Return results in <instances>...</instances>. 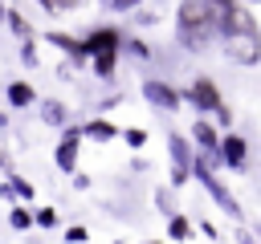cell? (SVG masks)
Wrapping results in <instances>:
<instances>
[{"label":"cell","instance_id":"6da1fadb","mask_svg":"<svg viewBox=\"0 0 261 244\" xmlns=\"http://www.w3.org/2000/svg\"><path fill=\"white\" fill-rule=\"evenodd\" d=\"M175 41L188 53H204L212 41H220L208 0H179L175 4Z\"/></svg>","mask_w":261,"mask_h":244},{"label":"cell","instance_id":"7a4b0ae2","mask_svg":"<svg viewBox=\"0 0 261 244\" xmlns=\"http://www.w3.org/2000/svg\"><path fill=\"white\" fill-rule=\"evenodd\" d=\"M212 163H220L212 150H196V179H200V187L212 195V203L224 211V216H232V220H241L245 211H241V203H237V195L216 179V171H212Z\"/></svg>","mask_w":261,"mask_h":244},{"label":"cell","instance_id":"3957f363","mask_svg":"<svg viewBox=\"0 0 261 244\" xmlns=\"http://www.w3.org/2000/svg\"><path fill=\"white\" fill-rule=\"evenodd\" d=\"M167 155H171V183H175V187L192 183V179H196V142H192L188 134L171 130V134H167Z\"/></svg>","mask_w":261,"mask_h":244},{"label":"cell","instance_id":"277c9868","mask_svg":"<svg viewBox=\"0 0 261 244\" xmlns=\"http://www.w3.org/2000/svg\"><path fill=\"white\" fill-rule=\"evenodd\" d=\"M220 49L228 53V61H237V65H257L261 61V28H241V33H232V37H220Z\"/></svg>","mask_w":261,"mask_h":244},{"label":"cell","instance_id":"5b68a950","mask_svg":"<svg viewBox=\"0 0 261 244\" xmlns=\"http://www.w3.org/2000/svg\"><path fill=\"white\" fill-rule=\"evenodd\" d=\"M184 102H188L192 110H200V114H216V110L224 106L220 85H216L208 73H200V77H192V81L184 85Z\"/></svg>","mask_w":261,"mask_h":244},{"label":"cell","instance_id":"8992f818","mask_svg":"<svg viewBox=\"0 0 261 244\" xmlns=\"http://www.w3.org/2000/svg\"><path fill=\"white\" fill-rule=\"evenodd\" d=\"M122 45H126V33H122V28L98 24V28H90V33L82 37V57L90 61L94 53H110V49H122Z\"/></svg>","mask_w":261,"mask_h":244},{"label":"cell","instance_id":"52a82bcc","mask_svg":"<svg viewBox=\"0 0 261 244\" xmlns=\"http://www.w3.org/2000/svg\"><path fill=\"white\" fill-rule=\"evenodd\" d=\"M82 126H65L61 130V138H57V146H53V163H57V171H65V175H73L77 171V155H82Z\"/></svg>","mask_w":261,"mask_h":244},{"label":"cell","instance_id":"ba28073f","mask_svg":"<svg viewBox=\"0 0 261 244\" xmlns=\"http://www.w3.org/2000/svg\"><path fill=\"white\" fill-rule=\"evenodd\" d=\"M220 167L232 171V175L249 171V142H245V134H232V130L220 134Z\"/></svg>","mask_w":261,"mask_h":244},{"label":"cell","instance_id":"9c48e42d","mask_svg":"<svg viewBox=\"0 0 261 244\" xmlns=\"http://www.w3.org/2000/svg\"><path fill=\"white\" fill-rule=\"evenodd\" d=\"M143 98H147L151 106H159V110H179V106H188V102H184V89L171 85V81H163V77H147V81H143Z\"/></svg>","mask_w":261,"mask_h":244},{"label":"cell","instance_id":"30bf717a","mask_svg":"<svg viewBox=\"0 0 261 244\" xmlns=\"http://www.w3.org/2000/svg\"><path fill=\"white\" fill-rule=\"evenodd\" d=\"M220 122H212V114H200L196 122H192V142H196V150H212L216 159H220Z\"/></svg>","mask_w":261,"mask_h":244},{"label":"cell","instance_id":"8fae6325","mask_svg":"<svg viewBox=\"0 0 261 244\" xmlns=\"http://www.w3.org/2000/svg\"><path fill=\"white\" fill-rule=\"evenodd\" d=\"M45 41H49L53 49H61L73 65H86V57H82V37H69V33H61V28H49Z\"/></svg>","mask_w":261,"mask_h":244},{"label":"cell","instance_id":"7c38bea8","mask_svg":"<svg viewBox=\"0 0 261 244\" xmlns=\"http://www.w3.org/2000/svg\"><path fill=\"white\" fill-rule=\"evenodd\" d=\"M82 134L90 142H114V138H122V126H114L110 118H90V122H82Z\"/></svg>","mask_w":261,"mask_h":244},{"label":"cell","instance_id":"4fadbf2b","mask_svg":"<svg viewBox=\"0 0 261 244\" xmlns=\"http://www.w3.org/2000/svg\"><path fill=\"white\" fill-rule=\"evenodd\" d=\"M4 98H8V106H12V110H29V106L37 102V89H33L29 81H8Z\"/></svg>","mask_w":261,"mask_h":244},{"label":"cell","instance_id":"5bb4252c","mask_svg":"<svg viewBox=\"0 0 261 244\" xmlns=\"http://www.w3.org/2000/svg\"><path fill=\"white\" fill-rule=\"evenodd\" d=\"M4 24L12 28V37H16V41H29V37H33V24H29V16H24L16 4H8V8H4Z\"/></svg>","mask_w":261,"mask_h":244},{"label":"cell","instance_id":"9a60e30c","mask_svg":"<svg viewBox=\"0 0 261 244\" xmlns=\"http://www.w3.org/2000/svg\"><path fill=\"white\" fill-rule=\"evenodd\" d=\"M118 53H122V49H110V53H94V57H90V65H94V77L110 81V77H114V69H118Z\"/></svg>","mask_w":261,"mask_h":244},{"label":"cell","instance_id":"2e32d148","mask_svg":"<svg viewBox=\"0 0 261 244\" xmlns=\"http://www.w3.org/2000/svg\"><path fill=\"white\" fill-rule=\"evenodd\" d=\"M167 236H171V240H179V244H184V240H192V236H196V232H192V220H188V216H179V211H171V216H167Z\"/></svg>","mask_w":261,"mask_h":244},{"label":"cell","instance_id":"e0dca14e","mask_svg":"<svg viewBox=\"0 0 261 244\" xmlns=\"http://www.w3.org/2000/svg\"><path fill=\"white\" fill-rule=\"evenodd\" d=\"M8 224H12V232H29V228H37V216H33L29 207H20V203H16V207L8 211Z\"/></svg>","mask_w":261,"mask_h":244},{"label":"cell","instance_id":"ac0fdd59","mask_svg":"<svg viewBox=\"0 0 261 244\" xmlns=\"http://www.w3.org/2000/svg\"><path fill=\"white\" fill-rule=\"evenodd\" d=\"M41 122H45V126H61V122H65V106L53 102V98L41 102Z\"/></svg>","mask_w":261,"mask_h":244},{"label":"cell","instance_id":"d6986e66","mask_svg":"<svg viewBox=\"0 0 261 244\" xmlns=\"http://www.w3.org/2000/svg\"><path fill=\"white\" fill-rule=\"evenodd\" d=\"M122 142H126L130 150H143V146H147V130H143V126H126V130H122Z\"/></svg>","mask_w":261,"mask_h":244},{"label":"cell","instance_id":"ffe728a7","mask_svg":"<svg viewBox=\"0 0 261 244\" xmlns=\"http://www.w3.org/2000/svg\"><path fill=\"white\" fill-rule=\"evenodd\" d=\"M37 4H41V8L49 12V16H61V12H69V8H77L82 0H37Z\"/></svg>","mask_w":261,"mask_h":244},{"label":"cell","instance_id":"44dd1931","mask_svg":"<svg viewBox=\"0 0 261 244\" xmlns=\"http://www.w3.org/2000/svg\"><path fill=\"white\" fill-rule=\"evenodd\" d=\"M33 216H37V228H57V220H61L57 207H37Z\"/></svg>","mask_w":261,"mask_h":244},{"label":"cell","instance_id":"7402d4cb","mask_svg":"<svg viewBox=\"0 0 261 244\" xmlns=\"http://www.w3.org/2000/svg\"><path fill=\"white\" fill-rule=\"evenodd\" d=\"M86 240H90L86 224H69V228H65V244H86Z\"/></svg>","mask_w":261,"mask_h":244},{"label":"cell","instance_id":"603a6c76","mask_svg":"<svg viewBox=\"0 0 261 244\" xmlns=\"http://www.w3.org/2000/svg\"><path fill=\"white\" fill-rule=\"evenodd\" d=\"M12 195H20V199H33V183H29V179H20V175H12Z\"/></svg>","mask_w":261,"mask_h":244},{"label":"cell","instance_id":"cb8c5ba5","mask_svg":"<svg viewBox=\"0 0 261 244\" xmlns=\"http://www.w3.org/2000/svg\"><path fill=\"white\" fill-rule=\"evenodd\" d=\"M102 4H106L110 12H135V8L143 4V0H102Z\"/></svg>","mask_w":261,"mask_h":244},{"label":"cell","instance_id":"d4e9b609","mask_svg":"<svg viewBox=\"0 0 261 244\" xmlns=\"http://www.w3.org/2000/svg\"><path fill=\"white\" fill-rule=\"evenodd\" d=\"M126 45H130V53H135L139 61H147V57H151V45H147V41H139V37H130Z\"/></svg>","mask_w":261,"mask_h":244},{"label":"cell","instance_id":"484cf974","mask_svg":"<svg viewBox=\"0 0 261 244\" xmlns=\"http://www.w3.org/2000/svg\"><path fill=\"white\" fill-rule=\"evenodd\" d=\"M20 57H24L29 65L37 61V45H33V37H29V41H20Z\"/></svg>","mask_w":261,"mask_h":244},{"label":"cell","instance_id":"4316f807","mask_svg":"<svg viewBox=\"0 0 261 244\" xmlns=\"http://www.w3.org/2000/svg\"><path fill=\"white\" fill-rule=\"evenodd\" d=\"M200 232H204L208 240H216V236H220V228H216V224H200Z\"/></svg>","mask_w":261,"mask_h":244},{"label":"cell","instance_id":"83f0119b","mask_svg":"<svg viewBox=\"0 0 261 244\" xmlns=\"http://www.w3.org/2000/svg\"><path fill=\"white\" fill-rule=\"evenodd\" d=\"M237 244H253V236H249V232L241 228V232H237Z\"/></svg>","mask_w":261,"mask_h":244},{"label":"cell","instance_id":"f1b7e54d","mask_svg":"<svg viewBox=\"0 0 261 244\" xmlns=\"http://www.w3.org/2000/svg\"><path fill=\"white\" fill-rule=\"evenodd\" d=\"M147 244H163V240H147Z\"/></svg>","mask_w":261,"mask_h":244},{"label":"cell","instance_id":"f546056e","mask_svg":"<svg viewBox=\"0 0 261 244\" xmlns=\"http://www.w3.org/2000/svg\"><path fill=\"white\" fill-rule=\"evenodd\" d=\"M0 20H4V4H0Z\"/></svg>","mask_w":261,"mask_h":244},{"label":"cell","instance_id":"4dcf8cb0","mask_svg":"<svg viewBox=\"0 0 261 244\" xmlns=\"http://www.w3.org/2000/svg\"><path fill=\"white\" fill-rule=\"evenodd\" d=\"M249 4H261V0H249Z\"/></svg>","mask_w":261,"mask_h":244}]
</instances>
